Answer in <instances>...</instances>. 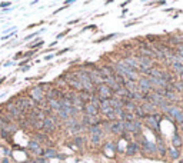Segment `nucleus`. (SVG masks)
<instances>
[{"label":"nucleus","mask_w":183,"mask_h":163,"mask_svg":"<svg viewBox=\"0 0 183 163\" xmlns=\"http://www.w3.org/2000/svg\"><path fill=\"white\" fill-rule=\"evenodd\" d=\"M163 110H165L173 120H176V122H179L180 124H183V110L182 109H179V107H176V106H166Z\"/></svg>","instance_id":"1"},{"label":"nucleus","mask_w":183,"mask_h":163,"mask_svg":"<svg viewBox=\"0 0 183 163\" xmlns=\"http://www.w3.org/2000/svg\"><path fill=\"white\" fill-rule=\"evenodd\" d=\"M139 84H140V89L143 90V92H149V90L152 89V84H150V80H149V79H140Z\"/></svg>","instance_id":"2"},{"label":"nucleus","mask_w":183,"mask_h":163,"mask_svg":"<svg viewBox=\"0 0 183 163\" xmlns=\"http://www.w3.org/2000/svg\"><path fill=\"white\" fill-rule=\"evenodd\" d=\"M172 67H173V70L177 72V73H183V63L180 60H175V62H172Z\"/></svg>","instance_id":"3"},{"label":"nucleus","mask_w":183,"mask_h":163,"mask_svg":"<svg viewBox=\"0 0 183 163\" xmlns=\"http://www.w3.org/2000/svg\"><path fill=\"white\" fill-rule=\"evenodd\" d=\"M172 145H173V147H179V146H182L183 145V140H182V138L179 136V135H175L173 136V139H172Z\"/></svg>","instance_id":"4"},{"label":"nucleus","mask_w":183,"mask_h":163,"mask_svg":"<svg viewBox=\"0 0 183 163\" xmlns=\"http://www.w3.org/2000/svg\"><path fill=\"white\" fill-rule=\"evenodd\" d=\"M147 124H150L152 127H156V129H159V122L155 119V116H150V117L147 119Z\"/></svg>","instance_id":"5"},{"label":"nucleus","mask_w":183,"mask_h":163,"mask_svg":"<svg viewBox=\"0 0 183 163\" xmlns=\"http://www.w3.org/2000/svg\"><path fill=\"white\" fill-rule=\"evenodd\" d=\"M143 143H144V147L150 152V153H153V152H156V146L153 145V143H150V142H147V140H143Z\"/></svg>","instance_id":"6"},{"label":"nucleus","mask_w":183,"mask_h":163,"mask_svg":"<svg viewBox=\"0 0 183 163\" xmlns=\"http://www.w3.org/2000/svg\"><path fill=\"white\" fill-rule=\"evenodd\" d=\"M122 130H123V122H117L113 126V132L114 133H120Z\"/></svg>","instance_id":"7"},{"label":"nucleus","mask_w":183,"mask_h":163,"mask_svg":"<svg viewBox=\"0 0 183 163\" xmlns=\"http://www.w3.org/2000/svg\"><path fill=\"white\" fill-rule=\"evenodd\" d=\"M169 155H170L172 159H177V157H179V150H176L175 147H172V149L169 150Z\"/></svg>","instance_id":"8"},{"label":"nucleus","mask_w":183,"mask_h":163,"mask_svg":"<svg viewBox=\"0 0 183 163\" xmlns=\"http://www.w3.org/2000/svg\"><path fill=\"white\" fill-rule=\"evenodd\" d=\"M100 93H102V96H104V98H107V96L110 95V92L107 90L106 86H102V87H100Z\"/></svg>","instance_id":"9"},{"label":"nucleus","mask_w":183,"mask_h":163,"mask_svg":"<svg viewBox=\"0 0 183 163\" xmlns=\"http://www.w3.org/2000/svg\"><path fill=\"white\" fill-rule=\"evenodd\" d=\"M136 150H137V145H135V143H133V145H130V146H129L128 153H129V155H130V153L133 155V153H136Z\"/></svg>","instance_id":"10"},{"label":"nucleus","mask_w":183,"mask_h":163,"mask_svg":"<svg viewBox=\"0 0 183 163\" xmlns=\"http://www.w3.org/2000/svg\"><path fill=\"white\" fill-rule=\"evenodd\" d=\"M177 53H179V55H177L179 59L183 60V44H179V46H177Z\"/></svg>","instance_id":"11"},{"label":"nucleus","mask_w":183,"mask_h":163,"mask_svg":"<svg viewBox=\"0 0 183 163\" xmlns=\"http://www.w3.org/2000/svg\"><path fill=\"white\" fill-rule=\"evenodd\" d=\"M86 109H87V113H89V114H95V113H96V107H95V106H92V105H89Z\"/></svg>","instance_id":"12"},{"label":"nucleus","mask_w":183,"mask_h":163,"mask_svg":"<svg viewBox=\"0 0 183 163\" xmlns=\"http://www.w3.org/2000/svg\"><path fill=\"white\" fill-rule=\"evenodd\" d=\"M126 84H128V89H130V90H136V89H137V87H136V84L133 83V82H128Z\"/></svg>","instance_id":"13"},{"label":"nucleus","mask_w":183,"mask_h":163,"mask_svg":"<svg viewBox=\"0 0 183 163\" xmlns=\"http://www.w3.org/2000/svg\"><path fill=\"white\" fill-rule=\"evenodd\" d=\"M30 147L32 149H37V143H30Z\"/></svg>","instance_id":"14"}]
</instances>
